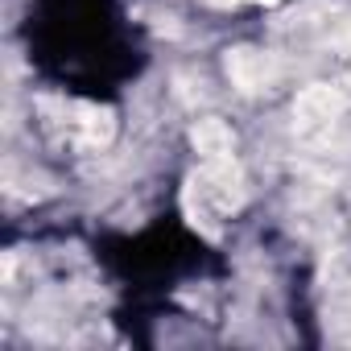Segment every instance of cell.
I'll return each instance as SVG.
<instances>
[{
    "instance_id": "cell-1",
    "label": "cell",
    "mask_w": 351,
    "mask_h": 351,
    "mask_svg": "<svg viewBox=\"0 0 351 351\" xmlns=\"http://www.w3.org/2000/svg\"><path fill=\"white\" fill-rule=\"evenodd\" d=\"M199 195L215 203V211H236L244 203V173L232 157H219V161H207L203 165V178H199Z\"/></svg>"
},
{
    "instance_id": "cell-4",
    "label": "cell",
    "mask_w": 351,
    "mask_h": 351,
    "mask_svg": "<svg viewBox=\"0 0 351 351\" xmlns=\"http://www.w3.org/2000/svg\"><path fill=\"white\" fill-rule=\"evenodd\" d=\"M191 141H195V149H199V157L203 161H219V157H232V128L223 124V120H199L195 128H191Z\"/></svg>"
},
{
    "instance_id": "cell-3",
    "label": "cell",
    "mask_w": 351,
    "mask_h": 351,
    "mask_svg": "<svg viewBox=\"0 0 351 351\" xmlns=\"http://www.w3.org/2000/svg\"><path fill=\"white\" fill-rule=\"evenodd\" d=\"M339 112H343V95L335 87H326V83L306 87L298 95V104H293V116H298L302 128H326L330 120H339Z\"/></svg>"
},
{
    "instance_id": "cell-2",
    "label": "cell",
    "mask_w": 351,
    "mask_h": 351,
    "mask_svg": "<svg viewBox=\"0 0 351 351\" xmlns=\"http://www.w3.org/2000/svg\"><path fill=\"white\" fill-rule=\"evenodd\" d=\"M228 79L244 95H261V91H269L277 83V62H273V54L244 46V50H232L228 54Z\"/></svg>"
}]
</instances>
